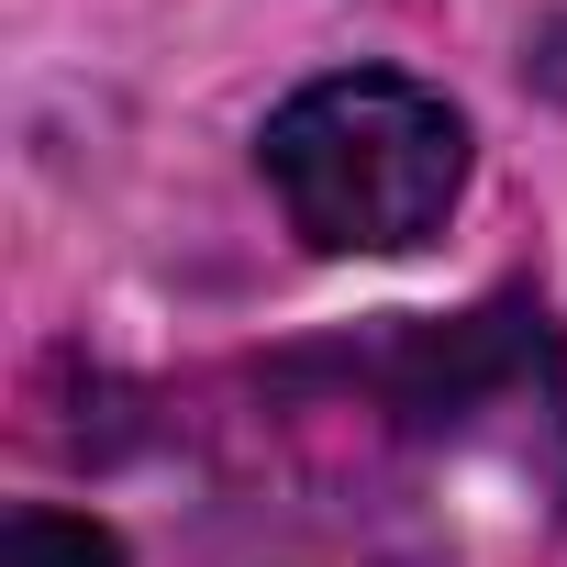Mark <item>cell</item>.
Wrapping results in <instances>:
<instances>
[{"label":"cell","instance_id":"cell-1","mask_svg":"<svg viewBox=\"0 0 567 567\" xmlns=\"http://www.w3.org/2000/svg\"><path fill=\"white\" fill-rule=\"evenodd\" d=\"M256 156H267L290 234L323 256H412L423 234H445V212L467 189V123L445 112V90H423L401 68L312 79L301 101L267 112Z\"/></svg>","mask_w":567,"mask_h":567},{"label":"cell","instance_id":"cell-2","mask_svg":"<svg viewBox=\"0 0 567 567\" xmlns=\"http://www.w3.org/2000/svg\"><path fill=\"white\" fill-rule=\"evenodd\" d=\"M390 379V412L434 445H489L534 478L567 489V357L545 334L534 301H501V312H467V323H434L412 346L379 357Z\"/></svg>","mask_w":567,"mask_h":567},{"label":"cell","instance_id":"cell-3","mask_svg":"<svg viewBox=\"0 0 567 567\" xmlns=\"http://www.w3.org/2000/svg\"><path fill=\"white\" fill-rule=\"evenodd\" d=\"M0 567H123V545H112L101 523H79V512L23 501V512H12V534H0Z\"/></svg>","mask_w":567,"mask_h":567},{"label":"cell","instance_id":"cell-4","mask_svg":"<svg viewBox=\"0 0 567 567\" xmlns=\"http://www.w3.org/2000/svg\"><path fill=\"white\" fill-rule=\"evenodd\" d=\"M534 90H556V101H567V12L534 34Z\"/></svg>","mask_w":567,"mask_h":567}]
</instances>
